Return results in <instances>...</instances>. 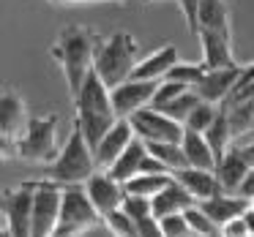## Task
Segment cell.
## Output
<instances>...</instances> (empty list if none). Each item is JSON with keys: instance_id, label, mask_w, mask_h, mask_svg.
Segmentation results:
<instances>
[{"instance_id": "cell-25", "label": "cell", "mask_w": 254, "mask_h": 237, "mask_svg": "<svg viewBox=\"0 0 254 237\" xmlns=\"http://www.w3.org/2000/svg\"><path fill=\"white\" fill-rule=\"evenodd\" d=\"M172 180H175V175H172V172H159V175H137V177H131L128 183H123V188H126V193H131V196H148V199H153L156 193H159L161 188H167Z\"/></svg>"}, {"instance_id": "cell-4", "label": "cell", "mask_w": 254, "mask_h": 237, "mask_svg": "<svg viewBox=\"0 0 254 237\" xmlns=\"http://www.w3.org/2000/svg\"><path fill=\"white\" fill-rule=\"evenodd\" d=\"M58 117H30L25 131L14 139L8 147H3V153H14L25 161H55L58 158Z\"/></svg>"}, {"instance_id": "cell-7", "label": "cell", "mask_w": 254, "mask_h": 237, "mask_svg": "<svg viewBox=\"0 0 254 237\" xmlns=\"http://www.w3.org/2000/svg\"><path fill=\"white\" fill-rule=\"evenodd\" d=\"M131 128L142 142H183L186 126L178 120H172L170 115L153 109V106H142L131 117Z\"/></svg>"}, {"instance_id": "cell-30", "label": "cell", "mask_w": 254, "mask_h": 237, "mask_svg": "<svg viewBox=\"0 0 254 237\" xmlns=\"http://www.w3.org/2000/svg\"><path fill=\"white\" fill-rule=\"evenodd\" d=\"M186 221L191 224V229H194V235H202V237H221V229L213 224V221L208 218V213H205L199 204H194V207H189L186 213Z\"/></svg>"}, {"instance_id": "cell-31", "label": "cell", "mask_w": 254, "mask_h": 237, "mask_svg": "<svg viewBox=\"0 0 254 237\" xmlns=\"http://www.w3.org/2000/svg\"><path fill=\"white\" fill-rule=\"evenodd\" d=\"M104 224L115 237H137V224H134V218L123 207L112 210L110 215H104Z\"/></svg>"}, {"instance_id": "cell-44", "label": "cell", "mask_w": 254, "mask_h": 237, "mask_svg": "<svg viewBox=\"0 0 254 237\" xmlns=\"http://www.w3.org/2000/svg\"><path fill=\"white\" fill-rule=\"evenodd\" d=\"M197 237H202V235H197Z\"/></svg>"}, {"instance_id": "cell-37", "label": "cell", "mask_w": 254, "mask_h": 237, "mask_svg": "<svg viewBox=\"0 0 254 237\" xmlns=\"http://www.w3.org/2000/svg\"><path fill=\"white\" fill-rule=\"evenodd\" d=\"M249 224H246V218H235V221H230L227 226H221V237H246L249 235Z\"/></svg>"}, {"instance_id": "cell-42", "label": "cell", "mask_w": 254, "mask_h": 237, "mask_svg": "<svg viewBox=\"0 0 254 237\" xmlns=\"http://www.w3.org/2000/svg\"><path fill=\"white\" fill-rule=\"evenodd\" d=\"M0 237H14V232H11V226H8L6 218H3V226H0Z\"/></svg>"}, {"instance_id": "cell-43", "label": "cell", "mask_w": 254, "mask_h": 237, "mask_svg": "<svg viewBox=\"0 0 254 237\" xmlns=\"http://www.w3.org/2000/svg\"><path fill=\"white\" fill-rule=\"evenodd\" d=\"M142 3H156V0H142Z\"/></svg>"}, {"instance_id": "cell-9", "label": "cell", "mask_w": 254, "mask_h": 237, "mask_svg": "<svg viewBox=\"0 0 254 237\" xmlns=\"http://www.w3.org/2000/svg\"><path fill=\"white\" fill-rule=\"evenodd\" d=\"M161 82L153 79H126L118 88H112V109L118 117H131L137 109L148 106L153 101Z\"/></svg>"}, {"instance_id": "cell-27", "label": "cell", "mask_w": 254, "mask_h": 237, "mask_svg": "<svg viewBox=\"0 0 254 237\" xmlns=\"http://www.w3.org/2000/svg\"><path fill=\"white\" fill-rule=\"evenodd\" d=\"M145 144H148L150 155H156L170 172H178V169H186L189 166V158L183 153L181 142H145Z\"/></svg>"}, {"instance_id": "cell-24", "label": "cell", "mask_w": 254, "mask_h": 237, "mask_svg": "<svg viewBox=\"0 0 254 237\" xmlns=\"http://www.w3.org/2000/svg\"><path fill=\"white\" fill-rule=\"evenodd\" d=\"M115 120H118V115H77L74 117V126L82 131V137L88 139L90 150L96 153L99 142L107 137V131L115 126Z\"/></svg>"}, {"instance_id": "cell-2", "label": "cell", "mask_w": 254, "mask_h": 237, "mask_svg": "<svg viewBox=\"0 0 254 237\" xmlns=\"http://www.w3.org/2000/svg\"><path fill=\"white\" fill-rule=\"evenodd\" d=\"M139 63V47L131 33H112L110 39H99L96 44V74L104 79L107 88H118L131 77Z\"/></svg>"}, {"instance_id": "cell-8", "label": "cell", "mask_w": 254, "mask_h": 237, "mask_svg": "<svg viewBox=\"0 0 254 237\" xmlns=\"http://www.w3.org/2000/svg\"><path fill=\"white\" fill-rule=\"evenodd\" d=\"M33 199H36V180H25L19 188L6 193V215L14 237H33Z\"/></svg>"}, {"instance_id": "cell-17", "label": "cell", "mask_w": 254, "mask_h": 237, "mask_svg": "<svg viewBox=\"0 0 254 237\" xmlns=\"http://www.w3.org/2000/svg\"><path fill=\"white\" fill-rule=\"evenodd\" d=\"M172 175H175V180L181 183L197 202H205V199L221 193V186H219V180H216V172H210V169L186 166V169H178V172H172Z\"/></svg>"}, {"instance_id": "cell-12", "label": "cell", "mask_w": 254, "mask_h": 237, "mask_svg": "<svg viewBox=\"0 0 254 237\" xmlns=\"http://www.w3.org/2000/svg\"><path fill=\"white\" fill-rule=\"evenodd\" d=\"M28 109L25 101L17 90H3L0 95V137H3V147L14 142L28 126Z\"/></svg>"}, {"instance_id": "cell-15", "label": "cell", "mask_w": 254, "mask_h": 237, "mask_svg": "<svg viewBox=\"0 0 254 237\" xmlns=\"http://www.w3.org/2000/svg\"><path fill=\"white\" fill-rule=\"evenodd\" d=\"M199 44H202V66L205 71H216V68H232L238 66L232 57V39L213 30H199Z\"/></svg>"}, {"instance_id": "cell-10", "label": "cell", "mask_w": 254, "mask_h": 237, "mask_svg": "<svg viewBox=\"0 0 254 237\" xmlns=\"http://www.w3.org/2000/svg\"><path fill=\"white\" fill-rule=\"evenodd\" d=\"M85 191H88L90 202L96 204V210L101 213V218L104 215H110L112 210H121L123 202H126V188H123V183H118L115 177H110V172H93V175L85 180Z\"/></svg>"}, {"instance_id": "cell-5", "label": "cell", "mask_w": 254, "mask_h": 237, "mask_svg": "<svg viewBox=\"0 0 254 237\" xmlns=\"http://www.w3.org/2000/svg\"><path fill=\"white\" fill-rule=\"evenodd\" d=\"M99 218H101V213L96 210V204L90 202V196H88L82 183H77V186H63L61 221H58V229L52 237H79Z\"/></svg>"}, {"instance_id": "cell-23", "label": "cell", "mask_w": 254, "mask_h": 237, "mask_svg": "<svg viewBox=\"0 0 254 237\" xmlns=\"http://www.w3.org/2000/svg\"><path fill=\"white\" fill-rule=\"evenodd\" d=\"M181 144H183V153H186V158H189V166L216 172V155H213V147L208 144V139H205V134L186 128Z\"/></svg>"}, {"instance_id": "cell-39", "label": "cell", "mask_w": 254, "mask_h": 237, "mask_svg": "<svg viewBox=\"0 0 254 237\" xmlns=\"http://www.w3.org/2000/svg\"><path fill=\"white\" fill-rule=\"evenodd\" d=\"M254 79V63L252 66H246L243 68V74H241V79H238V85H235V90H241V88H246L249 82H252ZM235 90H232V93H235Z\"/></svg>"}, {"instance_id": "cell-19", "label": "cell", "mask_w": 254, "mask_h": 237, "mask_svg": "<svg viewBox=\"0 0 254 237\" xmlns=\"http://www.w3.org/2000/svg\"><path fill=\"white\" fill-rule=\"evenodd\" d=\"M150 202H153V215L156 218H164V215H172V213H186L189 207L197 204V199H194L178 180H172L170 186L161 188Z\"/></svg>"}, {"instance_id": "cell-33", "label": "cell", "mask_w": 254, "mask_h": 237, "mask_svg": "<svg viewBox=\"0 0 254 237\" xmlns=\"http://www.w3.org/2000/svg\"><path fill=\"white\" fill-rule=\"evenodd\" d=\"M191 88V85H183V82H172V79H161L159 90H156L153 101H150V106L153 109H161L164 104H170L172 98H178L181 93H186V90Z\"/></svg>"}, {"instance_id": "cell-6", "label": "cell", "mask_w": 254, "mask_h": 237, "mask_svg": "<svg viewBox=\"0 0 254 237\" xmlns=\"http://www.w3.org/2000/svg\"><path fill=\"white\" fill-rule=\"evenodd\" d=\"M63 204V186L55 180H36V199H33V237H52L61 221Z\"/></svg>"}, {"instance_id": "cell-41", "label": "cell", "mask_w": 254, "mask_h": 237, "mask_svg": "<svg viewBox=\"0 0 254 237\" xmlns=\"http://www.w3.org/2000/svg\"><path fill=\"white\" fill-rule=\"evenodd\" d=\"M241 153L246 155V161L254 166V142H252V144H246V147H241Z\"/></svg>"}, {"instance_id": "cell-32", "label": "cell", "mask_w": 254, "mask_h": 237, "mask_svg": "<svg viewBox=\"0 0 254 237\" xmlns=\"http://www.w3.org/2000/svg\"><path fill=\"white\" fill-rule=\"evenodd\" d=\"M161 224V232H164V237H197L191 229V224L186 221V215L183 213H172V215H164V218H159Z\"/></svg>"}, {"instance_id": "cell-34", "label": "cell", "mask_w": 254, "mask_h": 237, "mask_svg": "<svg viewBox=\"0 0 254 237\" xmlns=\"http://www.w3.org/2000/svg\"><path fill=\"white\" fill-rule=\"evenodd\" d=\"M205 77V66L202 63H194V66H181V63H178L175 68H172L170 74H167L164 79H172V82H183V85H197L199 79Z\"/></svg>"}, {"instance_id": "cell-21", "label": "cell", "mask_w": 254, "mask_h": 237, "mask_svg": "<svg viewBox=\"0 0 254 237\" xmlns=\"http://www.w3.org/2000/svg\"><path fill=\"white\" fill-rule=\"evenodd\" d=\"M145 158H148V144H145L139 137H134L131 144L123 150V155L107 172H110V177H115L118 183H128L131 177H137L139 172H142V161Z\"/></svg>"}, {"instance_id": "cell-11", "label": "cell", "mask_w": 254, "mask_h": 237, "mask_svg": "<svg viewBox=\"0 0 254 237\" xmlns=\"http://www.w3.org/2000/svg\"><path fill=\"white\" fill-rule=\"evenodd\" d=\"M134 137H137V134H134V128H131V120H128V117H118L115 126L107 131V137L99 142V147H96V153H93L96 166H99L101 172H107L123 155V150L131 144Z\"/></svg>"}, {"instance_id": "cell-13", "label": "cell", "mask_w": 254, "mask_h": 237, "mask_svg": "<svg viewBox=\"0 0 254 237\" xmlns=\"http://www.w3.org/2000/svg\"><path fill=\"white\" fill-rule=\"evenodd\" d=\"M241 74H243L241 66L205 71V77L194 85V90L199 93V98H202V101H210V104H224V101L232 95V90H235Z\"/></svg>"}, {"instance_id": "cell-16", "label": "cell", "mask_w": 254, "mask_h": 237, "mask_svg": "<svg viewBox=\"0 0 254 237\" xmlns=\"http://www.w3.org/2000/svg\"><path fill=\"white\" fill-rule=\"evenodd\" d=\"M252 164L246 161V155L241 153V147H232L224 153V158L216 164V180H219L221 191L224 193H238L243 177L249 175Z\"/></svg>"}, {"instance_id": "cell-29", "label": "cell", "mask_w": 254, "mask_h": 237, "mask_svg": "<svg viewBox=\"0 0 254 237\" xmlns=\"http://www.w3.org/2000/svg\"><path fill=\"white\" fill-rule=\"evenodd\" d=\"M221 112V104H210V101H199L197 106L191 109V115L186 117V128H191V131H199L205 134L210 126H213V120L219 117Z\"/></svg>"}, {"instance_id": "cell-20", "label": "cell", "mask_w": 254, "mask_h": 237, "mask_svg": "<svg viewBox=\"0 0 254 237\" xmlns=\"http://www.w3.org/2000/svg\"><path fill=\"white\" fill-rule=\"evenodd\" d=\"M199 30H213L227 39H232V19H230V6L224 0H202L197 14V36Z\"/></svg>"}, {"instance_id": "cell-26", "label": "cell", "mask_w": 254, "mask_h": 237, "mask_svg": "<svg viewBox=\"0 0 254 237\" xmlns=\"http://www.w3.org/2000/svg\"><path fill=\"white\" fill-rule=\"evenodd\" d=\"M205 139H208V144L213 147L216 164H219V161L224 158V153L230 150V144H232V128H230V117H227L224 104H221V112H219V117L213 120V126L205 131Z\"/></svg>"}, {"instance_id": "cell-3", "label": "cell", "mask_w": 254, "mask_h": 237, "mask_svg": "<svg viewBox=\"0 0 254 237\" xmlns=\"http://www.w3.org/2000/svg\"><path fill=\"white\" fill-rule=\"evenodd\" d=\"M93 172H99L96 166V155L90 150L88 139L82 137L77 126L71 128V137L63 144V150L58 153V158L52 161L50 169H44L47 180H55L61 186H77V183H85Z\"/></svg>"}, {"instance_id": "cell-36", "label": "cell", "mask_w": 254, "mask_h": 237, "mask_svg": "<svg viewBox=\"0 0 254 237\" xmlns=\"http://www.w3.org/2000/svg\"><path fill=\"white\" fill-rule=\"evenodd\" d=\"M178 3H181V11H183V17H186L189 30L197 33V14H199V3H202V0H178Z\"/></svg>"}, {"instance_id": "cell-22", "label": "cell", "mask_w": 254, "mask_h": 237, "mask_svg": "<svg viewBox=\"0 0 254 237\" xmlns=\"http://www.w3.org/2000/svg\"><path fill=\"white\" fill-rule=\"evenodd\" d=\"M227 117H230V128H232V139L243 137L254 128V93L252 95H232L224 101Z\"/></svg>"}, {"instance_id": "cell-35", "label": "cell", "mask_w": 254, "mask_h": 237, "mask_svg": "<svg viewBox=\"0 0 254 237\" xmlns=\"http://www.w3.org/2000/svg\"><path fill=\"white\" fill-rule=\"evenodd\" d=\"M131 218L137 224V237H164L161 224L153 213H139V215H131Z\"/></svg>"}, {"instance_id": "cell-38", "label": "cell", "mask_w": 254, "mask_h": 237, "mask_svg": "<svg viewBox=\"0 0 254 237\" xmlns=\"http://www.w3.org/2000/svg\"><path fill=\"white\" fill-rule=\"evenodd\" d=\"M238 196H243V199H249V202H254V166L249 169V175L243 177L241 188H238Z\"/></svg>"}, {"instance_id": "cell-40", "label": "cell", "mask_w": 254, "mask_h": 237, "mask_svg": "<svg viewBox=\"0 0 254 237\" xmlns=\"http://www.w3.org/2000/svg\"><path fill=\"white\" fill-rule=\"evenodd\" d=\"M50 3H55V6H77V3H101V0H50Z\"/></svg>"}, {"instance_id": "cell-14", "label": "cell", "mask_w": 254, "mask_h": 237, "mask_svg": "<svg viewBox=\"0 0 254 237\" xmlns=\"http://www.w3.org/2000/svg\"><path fill=\"white\" fill-rule=\"evenodd\" d=\"M197 204L208 213V218L213 221L219 229H221V226H227L230 221L246 215V210L252 207L249 199L238 196V193H224V191L216 193V196H210V199H205V202H197Z\"/></svg>"}, {"instance_id": "cell-18", "label": "cell", "mask_w": 254, "mask_h": 237, "mask_svg": "<svg viewBox=\"0 0 254 237\" xmlns=\"http://www.w3.org/2000/svg\"><path fill=\"white\" fill-rule=\"evenodd\" d=\"M175 66H178V49L172 44H167L161 49H156L153 55H148L145 60H139L128 79H153V82H161Z\"/></svg>"}, {"instance_id": "cell-28", "label": "cell", "mask_w": 254, "mask_h": 237, "mask_svg": "<svg viewBox=\"0 0 254 237\" xmlns=\"http://www.w3.org/2000/svg\"><path fill=\"white\" fill-rule=\"evenodd\" d=\"M199 101H202V98H199V93L194 88H189L186 93H181L178 98H172L170 104H164L159 112H164V115H170L172 120H178V123H183V126H186V117L191 115V109L199 104Z\"/></svg>"}, {"instance_id": "cell-1", "label": "cell", "mask_w": 254, "mask_h": 237, "mask_svg": "<svg viewBox=\"0 0 254 237\" xmlns=\"http://www.w3.org/2000/svg\"><path fill=\"white\" fill-rule=\"evenodd\" d=\"M96 44H99V36H96L90 28L68 25V28L61 30L55 47H52V57H55L58 66L63 68V77H66L71 101L79 95V90H82L88 74L93 71Z\"/></svg>"}]
</instances>
